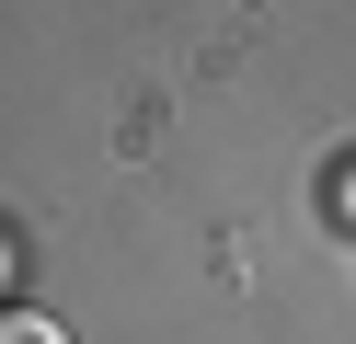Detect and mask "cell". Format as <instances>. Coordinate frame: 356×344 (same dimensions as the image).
Wrapping results in <instances>:
<instances>
[{"instance_id":"1","label":"cell","mask_w":356,"mask_h":344,"mask_svg":"<svg viewBox=\"0 0 356 344\" xmlns=\"http://www.w3.org/2000/svg\"><path fill=\"white\" fill-rule=\"evenodd\" d=\"M0 344H58V321L47 310H0Z\"/></svg>"}]
</instances>
